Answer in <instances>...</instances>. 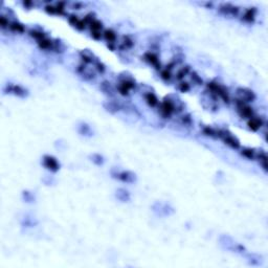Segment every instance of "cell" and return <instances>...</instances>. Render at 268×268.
<instances>
[{
    "mask_svg": "<svg viewBox=\"0 0 268 268\" xmlns=\"http://www.w3.org/2000/svg\"><path fill=\"white\" fill-rule=\"evenodd\" d=\"M237 95H238L239 101H242V102H244V103L252 102L255 98L252 91L248 90V89H246V88H238L237 89Z\"/></svg>",
    "mask_w": 268,
    "mask_h": 268,
    "instance_id": "6da1fadb",
    "label": "cell"
},
{
    "mask_svg": "<svg viewBox=\"0 0 268 268\" xmlns=\"http://www.w3.org/2000/svg\"><path fill=\"white\" fill-rule=\"evenodd\" d=\"M175 110V105L173 104L172 101L170 100H165L160 105V111L165 116H170L171 114Z\"/></svg>",
    "mask_w": 268,
    "mask_h": 268,
    "instance_id": "7a4b0ae2",
    "label": "cell"
},
{
    "mask_svg": "<svg viewBox=\"0 0 268 268\" xmlns=\"http://www.w3.org/2000/svg\"><path fill=\"white\" fill-rule=\"evenodd\" d=\"M43 163H44V166H46L48 170L52 171V172H57L59 170V163L52 156H45L44 159H43Z\"/></svg>",
    "mask_w": 268,
    "mask_h": 268,
    "instance_id": "3957f363",
    "label": "cell"
},
{
    "mask_svg": "<svg viewBox=\"0 0 268 268\" xmlns=\"http://www.w3.org/2000/svg\"><path fill=\"white\" fill-rule=\"evenodd\" d=\"M222 137H223L224 141H225L226 145H228L229 147L234 149H238L240 147V142H239L238 139L236 138L235 136H233L231 134H220Z\"/></svg>",
    "mask_w": 268,
    "mask_h": 268,
    "instance_id": "277c9868",
    "label": "cell"
},
{
    "mask_svg": "<svg viewBox=\"0 0 268 268\" xmlns=\"http://www.w3.org/2000/svg\"><path fill=\"white\" fill-rule=\"evenodd\" d=\"M248 126H249L250 129L253 130V131H257V130H259L261 126H262V120L258 117L252 116L249 120V122H248Z\"/></svg>",
    "mask_w": 268,
    "mask_h": 268,
    "instance_id": "5b68a950",
    "label": "cell"
},
{
    "mask_svg": "<svg viewBox=\"0 0 268 268\" xmlns=\"http://www.w3.org/2000/svg\"><path fill=\"white\" fill-rule=\"evenodd\" d=\"M220 11L223 12V13H225V14L237 15L239 9H238V8H236V6H231V5H229V4H224V5H222L220 8Z\"/></svg>",
    "mask_w": 268,
    "mask_h": 268,
    "instance_id": "8992f818",
    "label": "cell"
},
{
    "mask_svg": "<svg viewBox=\"0 0 268 268\" xmlns=\"http://www.w3.org/2000/svg\"><path fill=\"white\" fill-rule=\"evenodd\" d=\"M117 177L120 178V180L126 181V182H132V181H134V179H135L134 175L130 172H123V173L118 174Z\"/></svg>",
    "mask_w": 268,
    "mask_h": 268,
    "instance_id": "52a82bcc",
    "label": "cell"
},
{
    "mask_svg": "<svg viewBox=\"0 0 268 268\" xmlns=\"http://www.w3.org/2000/svg\"><path fill=\"white\" fill-rule=\"evenodd\" d=\"M145 98H146L147 103H148L150 106H152V107H154V106H156L158 104V100H157V98L154 95V93H151V92L147 93V95H145Z\"/></svg>",
    "mask_w": 268,
    "mask_h": 268,
    "instance_id": "ba28073f",
    "label": "cell"
},
{
    "mask_svg": "<svg viewBox=\"0 0 268 268\" xmlns=\"http://www.w3.org/2000/svg\"><path fill=\"white\" fill-rule=\"evenodd\" d=\"M9 90V92H13V93H15V95H20V96L25 95V90H24L22 87H20L18 85H17V86L16 85L12 86Z\"/></svg>",
    "mask_w": 268,
    "mask_h": 268,
    "instance_id": "9c48e42d",
    "label": "cell"
},
{
    "mask_svg": "<svg viewBox=\"0 0 268 268\" xmlns=\"http://www.w3.org/2000/svg\"><path fill=\"white\" fill-rule=\"evenodd\" d=\"M104 37H105V39L107 40L109 43H113L115 41L116 36H115V34L113 33L112 30H105V33H104Z\"/></svg>",
    "mask_w": 268,
    "mask_h": 268,
    "instance_id": "30bf717a",
    "label": "cell"
},
{
    "mask_svg": "<svg viewBox=\"0 0 268 268\" xmlns=\"http://www.w3.org/2000/svg\"><path fill=\"white\" fill-rule=\"evenodd\" d=\"M145 58H146L147 61H148L149 63H151L152 65H155V66H157V65H158V59H157V57H156V55H154V54H151V52H149V54H146Z\"/></svg>",
    "mask_w": 268,
    "mask_h": 268,
    "instance_id": "8fae6325",
    "label": "cell"
},
{
    "mask_svg": "<svg viewBox=\"0 0 268 268\" xmlns=\"http://www.w3.org/2000/svg\"><path fill=\"white\" fill-rule=\"evenodd\" d=\"M9 28H11L13 32H17V33H23L24 32V27L22 24L18 23V22H13L9 24Z\"/></svg>",
    "mask_w": 268,
    "mask_h": 268,
    "instance_id": "7c38bea8",
    "label": "cell"
},
{
    "mask_svg": "<svg viewBox=\"0 0 268 268\" xmlns=\"http://www.w3.org/2000/svg\"><path fill=\"white\" fill-rule=\"evenodd\" d=\"M244 19L248 22H252L253 19H255V9H249L245 12V15H244Z\"/></svg>",
    "mask_w": 268,
    "mask_h": 268,
    "instance_id": "4fadbf2b",
    "label": "cell"
},
{
    "mask_svg": "<svg viewBox=\"0 0 268 268\" xmlns=\"http://www.w3.org/2000/svg\"><path fill=\"white\" fill-rule=\"evenodd\" d=\"M38 43H39V46L42 48V49H48V48H50V47H52V41L45 39V38L43 40L39 41Z\"/></svg>",
    "mask_w": 268,
    "mask_h": 268,
    "instance_id": "5bb4252c",
    "label": "cell"
},
{
    "mask_svg": "<svg viewBox=\"0 0 268 268\" xmlns=\"http://www.w3.org/2000/svg\"><path fill=\"white\" fill-rule=\"evenodd\" d=\"M90 27L92 32H100L101 28H102V23L98 22V20H93L92 22L90 23Z\"/></svg>",
    "mask_w": 268,
    "mask_h": 268,
    "instance_id": "9a60e30c",
    "label": "cell"
},
{
    "mask_svg": "<svg viewBox=\"0 0 268 268\" xmlns=\"http://www.w3.org/2000/svg\"><path fill=\"white\" fill-rule=\"evenodd\" d=\"M30 35L32 36V37L36 38V39H37V40H39V41H41V40L44 39V34L41 33V32H38V30H30Z\"/></svg>",
    "mask_w": 268,
    "mask_h": 268,
    "instance_id": "2e32d148",
    "label": "cell"
},
{
    "mask_svg": "<svg viewBox=\"0 0 268 268\" xmlns=\"http://www.w3.org/2000/svg\"><path fill=\"white\" fill-rule=\"evenodd\" d=\"M188 72H189V66L183 67L182 69H180V70L178 71V73H177V79H178V80L183 79V78H184V77L188 74Z\"/></svg>",
    "mask_w": 268,
    "mask_h": 268,
    "instance_id": "e0dca14e",
    "label": "cell"
},
{
    "mask_svg": "<svg viewBox=\"0 0 268 268\" xmlns=\"http://www.w3.org/2000/svg\"><path fill=\"white\" fill-rule=\"evenodd\" d=\"M242 154L245 156V157H247L249 159H252L253 157H255V153H253V151L252 150V149H244V150L242 151Z\"/></svg>",
    "mask_w": 268,
    "mask_h": 268,
    "instance_id": "ac0fdd59",
    "label": "cell"
},
{
    "mask_svg": "<svg viewBox=\"0 0 268 268\" xmlns=\"http://www.w3.org/2000/svg\"><path fill=\"white\" fill-rule=\"evenodd\" d=\"M0 25H1V27L5 28V27H9V20H6V18L4 16H1L0 17Z\"/></svg>",
    "mask_w": 268,
    "mask_h": 268,
    "instance_id": "d6986e66",
    "label": "cell"
},
{
    "mask_svg": "<svg viewBox=\"0 0 268 268\" xmlns=\"http://www.w3.org/2000/svg\"><path fill=\"white\" fill-rule=\"evenodd\" d=\"M161 78H163V80H170L171 79V72L168 68L161 72Z\"/></svg>",
    "mask_w": 268,
    "mask_h": 268,
    "instance_id": "ffe728a7",
    "label": "cell"
},
{
    "mask_svg": "<svg viewBox=\"0 0 268 268\" xmlns=\"http://www.w3.org/2000/svg\"><path fill=\"white\" fill-rule=\"evenodd\" d=\"M179 89L180 90L182 91V92H185V91H188L190 89V86H189V84L188 83H180L179 84Z\"/></svg>",
    "mask_w": 268,
    "mask_h": 268,
    "instance_id": "44dd1931",
    "label": "cell"
},
{
    "mask_svg": "<svg viewBox=\"0 0 268 268\" xmlns=\"http://www.w3.org/2000/svg\"><path fill=\"white\" fill-rule=\"evenodd\" d=\"M69 22H70L72 25L76 26L77 24H78V22H79V19L77 18V16H70V17H69Z\"/></svg>",
    "mask_w": 268,
    "mask_h": 268,
    "instance_id": "7402d4cb",
    "label": "cell"
},
{
    "mask_svg": "<svg viewBox=\"0 0 268 268\" xmlns=\"http://www.w3.org/2000/svg\"><path fill=\"white\" fill-rule=\"evenodd\" d=\"M91 36H92L95 39L98 40V39H101V37H102V34H101L100 32H91Z\"/></svg>",
    "mask_w": 268,
    "mask_h": 268,
    "instance_id": "603a6c76",
    "label": "cell"
},
{
    "mask_svg": "<svg viewBox=\"0 0 268 268\" xmlns=\"http://www.w3.org/2000/svg\"><path fill=\"white\" fill-rule=\"evenodd\" d=\"M96 68L98 69V70L100 71H104V69H105V67H104V65L102 64V63H100V62H98V63H96Z\"/></svg>",
    "mask_w": 268,
    "mask_h": 268,
    "instance_id": "cb8c5ba5",
    "label": "cell"
}]
</instances>
